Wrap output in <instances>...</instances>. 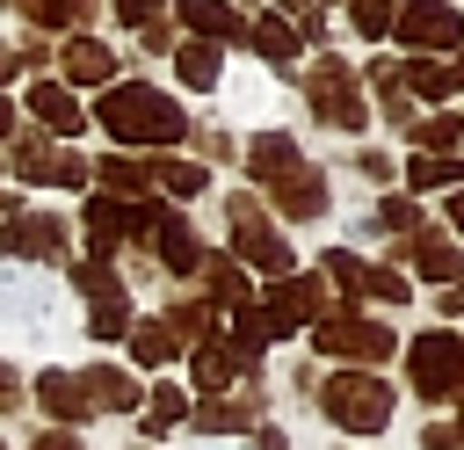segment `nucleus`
<instances>
[{"label": "nucleus", "mask_w": 464, "mask_h": 450, "mask_svg": "<svg viewBox=\"0 0 464 450\" xmlns=\"http://www.w3.org/2000/svg\"><path fill=\"white\" fill-rule=\"evenodd\" d=\"M102 131H116L123 145H174L188 123H181V109H174L160 87L130 80V87H109V94H102Z\"/></svg>", "instance_id": "1"}, {"label": "nucleus", "mask_w": 464, "mask_h": 450, "mask_svg": "<svg viewBox=\"0 0 464 450\" xmlns=\"http://www.w3.org/2000/svg\"><path fill=\"white\" fill-rule=\"evenodd\" d=\"M319 406H326L334 428H348V435H377V428L392 421V385H384L377 370H334V377L319 385Z\"/></svg>", "instance_id": "2"}, {"label": "nucleus", "mask_w": 464, "mask_h": 450, "mask_svg": "<svg viewBox=\"0 0 464 450\" xmlns=\"http://www.w3.org/2000/svg\"><path fill=\"white\" fill-rule=\"evenodd\" d=\"M225 218H232V254L246 261V269H261L268 283H283V276H297V254H290V240L261 218V203L239 189L232 203H225Z\"/></svg>", "instance_id": "3"}, {"label": "nucleus", "mask_w": 464, "mask_h": 450, "mask_svg": "<svg viewBox=\"0 0 464 450\" xmlns=\"http://www.w3.org/2000/svg\"><path fill=\"white\" fill-rule=\"evenodd\" d=\"M312 348L348 363V370H370V363H384L399 348V334L384 319H362V312H326V319H312Z\"/></svg>", "instance_id": "4"}, {"label": "nucleus", "mask_w": 464, "mask_h": 450, "mask_svg": "<svg viewBox=\"0 0 464 450\" xmlns=\"http://www.w3.org/2000/svg\"><path fill=\"white\" fill-rule=\"evenodd\" d=\"M406 377L420 399H464V341L457 334H413L406 341Z\"/></svg>", "instance_id": "5"}, {"label": "nucleus", "mask_w": 464, "mask_h": 450, "mask_svg": "<svg viewBox=\"0 0 464 450\" xmlns=\"http://www.w3.org/2000/svg\"><path fill=\"white\" fill-rule=\"evenodd\" d=\"M254 319H261L268 341H283V334L326 319V290H319V276H283V283H268V298L254 305Z\"/></svg>", "instance_id": "6"}, {"label": "nucleus", "mask_w": 464, "mask_h": 450, "mask_svg": "<svg viewBox=\"0 0 464 450\" xmlns=\"http://www.w3.org/2000/svg\"><path fill=\"white\" fill-rule=\"evenodd\" d=\"M392 36H406L420 58H435V51H457V36H464V15H457L450 0H399V15H392Z\"/></svg>", "instance_id": "7"}, {"label": "nucleus", "mask_w": 464, "mask_h": 450, "mask_svg": "<svg viewBox=\"0 0 464 450\" xmlns=\"http://www.w3.org/2000/svg\"><path fill=\"white\" fill-rule=\"evenodd\" d=\"M0 254H14V261H58L65 254V218H51V210L0 218Z\"/></svg>", "instance_id": "8"}, {"label": "nucleus", "mask_w": 464, "mask_h": 450, "mask_svg": "<svg viewBox=\"0 0 464 450\" xmlns=\"http://www.w3.org/2000/svg\"><path fill=\"white\" fill-rule=\"evenodd\" d=\"M312 109L334 123V131H362V102H355V73L341 58L319 51V73H312Z\"/></svg>", "instance_id": "9"}, {"label": "nucleus", "mask_w": 464, "mask_h": 450, "mask_svg": "<svg viewBox=\"0 0 464 450\" xmlns=\"http://www.w3.org/2000/svg\"><path fill=\"white\" fill-rule=\"evenodd\" d=\"M188 377H196V392L203 399H218V392H232V385H246V377H261V363H246L239 348H225V341H196L188 348Z\"/></svg>", "instance_id": "10"}, {"label": "nucleus", "mask_w": 464, "mask_h": 450, "mask_svg": "<svg viewBox=\"0 0 464 450\" xmlns=\"http://www.w3.org/2000/svg\"><path fill=\"white\" fill-rule=\"evenodd\" d=\"M14 174H22V181L80 189V181H87V160H80V152H65V145H51V138H22V145H14Z\"/></svg>", "instance_id": "11"}, {"label": "nucleus", "mask_w": 464, "mask_h": 450, "mask_svg": "<svg viewBox=\"0 0 464 450\" xmlns=\"http://www.w3.org/2000/svg\"><path fill=\"white\" fill-rule=\"evenodd\" d=\"M326 276H334L348 298H384V305H406V276L370 269V261H362V254H348V247H334V254H326Z\"/></svg>", "instance_id": "12"}, {"label": "nucleus", "mask_w": 464, "mask_h": 450, "mask_svg": "<svg viewBox=\"0 0 464 450\" xmlns=\"http://www.w3.org/2000/svg\"><path fill=\"white\" fill-rule=\"evenodd\" d=\"M36 406H44L51 421H65V428H80V421L94 414V399H87V385H80L72 370H44V377H36Z\"/></svg>", "instance_id": "13"}, {"label": "nucleus", "mask_w": 464, "mask_h": 450, "mask_svg": "<svg viewBox=\"0 0 464 450\" xmlns=\"http://www.w3.org/2000/svg\"><path fill=\"white\" fill-rule=\"evenodd\" d=\"M268 196H276L283 218H319L326 210V174L319 167H290L283 181H268Z\"/></svg>", "instance_id": "14"}, {"label": "nucleus", "mask_w": 464, "mask_h": 450, "mask_svg": "<svg viewBox=\"0 0 464 450\" xmlns=\"http://www.w3.org/2000/svg\"><path fill=\"white\" fill-rule=\"evenodd\" d=\"M246 421H261L254 377H246L239 392H218V399H203V406H196V428H210V435H232V428H246Z\"/></svg>", "instance_id": "15"}, {"label": "nucleus", "mask_w": 464, "mask_h": 450, "mask_svg": "<svg viewBox=\"0 0 464 450\" xmlns=\"http://www.w3.org/2000/svg\"><path fill=\"white\" fill-rule=\"evenodd\" d=\"M152 240H160V261H167L174 276H196V269H203V240L188 232V218H181V210H167V218L152 225Z\"/></svg>", "instance_id": "16"}, {"label": "nucleus", "mask_w": 464, "mask_h": 450, "mask_svg": "<svg viewBox=\"0 0 464 450\" xmlns=\"http://www.w3.org/2000/svg\"><path fill=\"white\" fill-rule=\"evenodd\" d=\"M413 269L428 276V283H464V247H450L442 232H413Z\"/></svg>", "instance_id": "17"}, {"label": "nucleus", "mask_w": 464, "mask_h": 450, "mask_svg": "<svg viewBox=\"0 0 464 450\" xmlns=\"http://www.w3.org/2000/svg\"><path fill=\"white\" fill-rule=\"evenodd\" d=\"M80 385H87V399H94V406H109V414H130V406L145 399V392H138V377H130V370H116V363H87V377H80Z\"/></svg>", "instance_id": "18"}, {"label": "nucleus", "mask_w": 464, "mask_h": 450, "mask_svg": "<svg viewBox=\"0 0 464 450\" xmlns=\"http://www.w3.org/2000/svg\"><path fill=\"white\" fill-rule=\"evenodd\" d=\"M29 116L51 123V138H72V131H80V102H72L58 80H36V87H29Z\"/></svg>", "instance_id": "19"}, {"label": "nucleus", "mask_w": 464, "mask_h": 450, "mask_svg": "<svg viewBox=\"0 0 464 450\" xmlns=\"http://www.w3.org/2000/svg\"><path fill=\"white\" fill-rule=\"evenodd\" d=\"M174 15H181L196 36H210V44H225V36H246V29H239V15H232V0H174Z\"/></svg>", "instance_id": "20"}, {"label": "nucleus", "mask_w": 464, "mask_h": 450, "mask_svg": "<svg viewBox=\"0 0 464 450\" xmlns=\"http://www.w3.org/2000/svg\"><path fill=\"white\" fill-rule=\"evenodd\" d=\"M123 341H130V356H138V363H152V370L181 356V341H174V327H167V319H130V334H123Z\"/></svg>", "instance_id": "21"}, {"label": "nucleus", "mask_w": 464, "mask_h": 450, "mask_svg": "<svg viewBox=\"0 0 464 450\" xmlns=\"http://www.w3.org/2000/svg\"><path fill=\"white\" fill-rule=\"evenodd\" d=\"M58 58H65V80H80V87H102V80L116 73V58H109L102 44H87V36H72Z\"/></svg>", "instance_id": "22"}, {"label": "nucleus", "mask_w": 464, "mask_h": 450, "mask_svg": "<svg viewBox=\"0 0 464 450\" xmlns=\"http://www.w3.org/2000/svg\"><path fill=\"white\" fill-rule=\"evenodd\" d=\"M87 174L102 181V196H123V203H138V196L152 189V181H145V167H138V160H123V152H116V160H94Z\"/></svg>", "instance_id": "23"}, {"label": "nucleus", "mask_w": 464, "mask_h": 450, "mask_svg": "<svg viewBox=\"0 0 464 450\" xmlns=\"http://www.w3.org/2000/svg\"><path fill=\"white\" fill-rule=\"evenodd\" d=\"M196 276H203V290H210L218 305H232V312L246 305V269H239V261H225V254H203V269H196Z\"/></svg>", "instance_id": "24"}, {"label": "nucleus", "mask_w": 464, "mask_h": 450, "mask_svg": "<svg viewBox=\"0 0 464 450\" xmlns=\"http://www.w3.org/2000/svg\"><path fill=\"white\" fill-rule=\"evenodd\" d=\"M399 87H406V94H420V102H442V94L457 87V65H435V58H413V65H399Z\"/></svg>", "instance_id": "25"}, {"label": "nucleus", "mask_w": 464, "mask_h": 450, "mask_svg": "<svg viewBox=\"0 0 464 450\" xmlns=\"http://www.w3.org/2000/svg\"><path fill=\"white\" fill-rule=\"evenodd\" d=\"M145 181L167 189V196H203V189H210V174L188 167V160H145Z\"/></svg>", "instance_id": "26"}, {"label": "nucleus", "mask_w": 464, "mask_h": 450, "mask_svg": "<svg viewBox=\"0 0 464 450\" xmlns=\"http://www.w3.org/2000/svg\"><path fill=\"white\" fill-rule=\"evenodd\" d=\"M174 421H188V392L181 385H152L145 392V435H167Z\"/></svg>", "instance_id": "27"}, {"label": "nucleus", "mask_w": 464, "mask_h": 450, "mask_svg": "<svg viewBox=\"0 0 464 450\" xmlns=\"http://www.w3.org/2000/svg\"><path fill=\"white\" fill-rule=\"evenodd\" d=\"M246 44H254L261 58H276V65H290V58H297V29H290V22H276V15H261V22L246 29Z\"/></svg>", "instance_id": "28"}, {"label": "nucleus", "mask_w": 464, "mask_h": 450, "mask_svg": "<svg viewBox=\"0 0 464 450\" xmlns=\"http://www.w3.org/2000/svg\"><path fill=\"white\" fill-rule=\"evenodd\" d=\"M72 290H80L87 305H116V298H123V283H116V269H109V261H94V254H87V261L72 269Z\"/></svg>", "instance_id": "29"}, {"label": "nucleus", "mask_w": 464, "mask_h": 450, "mask_svg": "<svg viewBox=\"0 0 464 450\" xmlns=\"http://www.w3.org/2000/svg\"><path fill=\"white\" fill-rule=\"evenodd\" d=\"M406 181H413V189H464V160H450V152H420V160L406 167Z\"/></svg>", "instance_id": "30"}, {"label": "nucleus", "mask_w": 464, "mask_h": 450, "mask_svg": "<svg viewBox=\"0 0 464 450\" xmlns=\"http://www.w3.org/2000/svg\"><path fill=\"white\" fill-rule=\"evenodd\" d=\"M174 65H181V80H188V87H218V44H181V51H174Z\"/></svg>", "instance_id": "31"}, {"label": "nucleus", "mask_w": 464, "mask_h": 450, "mask_svg": "<svg viewBox=\"0 0 464 450\" xmlns=\"http://www.w3.org/2000/svg\"><path fill=\"white\" fill-rule=\"evenodd\" d=\"M420 152H450L457 138H464V116H450V109H435V116H420Z\"/></svg>", "instance_id": "32"}, {"label": "nucleus", "mask_w": 464, "mask_h": 450, "mask_svg": "<svg viewBox=\"0 0 464 450\" xmlns=\"http://www.w3.org/2000/svg\"><path fill=\"white\" fill-rule=\"evenodd\" d=\"M87 334H94V341H123V334H130V298L94 305V312H87Z\"/></svg>", "instance_id": "33"}, {"label": "nucleus", "mask_w": 464, "mask_h": 450, "mask_svg": "<svg viewBox=\"0 0 464 450\" xmlns=\"http://www.w3.org/2000/svg\"><path fill=\"white\" fill-rule=\"evenodd\" d=\"M94 0H22V15L29 22H44V29H65V22H80Z\"/></svg>", "instance_id": "34"}, {"label": "nucleus", "mask_w": 464, "mask_h": 450, "mask_svg": "<svg viewBox=\"0 0 464 450\" xmlns=\"http://www.w3.org/2000/svg\"><path fill=\"white\" fill-rule=\"evenodd\" d=\"M348 7H355V29H362V36H384L392 15H399V0H348Z\"/></svg>", "instance_id": "35"}, {"label": "nucleus", "mask_w": 464, "mask_h": 450, "mask_svg": "<svg viewBox=\"0 0 464 450\" xmlns=\"http://www.w3.org/2000/svg\"><path fill=\"white\" fill-rule=\"evenodd\" d=\"M377 225H384V232H413V225H420V210H413L406 196H392V203H377Z\"/></svg>", "instance_id": "36"}, {"label": "nucleus", "mask_w": 464, "mask_h": 450, "mask_svg": "<svg viewBox=\"0 0 464 450\" xmlns=\"http://www.w3.org/2000/svg\"><path fill=\"white\" fill-rule=\"evenodd\" d=\"M420 443H428V450H464V414H457V421H428Z\"/></svg>", "instance_id": "37"}, {"label": "nucleus", "mask_w": 464, "mask_h": 450, "mask_svg": "<svg viewBox=\"0 0 464 450\" xmlns=\"http://www.w3.org/2000/svg\"><path fill=\"white\" fill-rule=\"evenodd\" d=\"M160 7H167V0H116V15H123L130 29H145V22H160Z\"/></svg>", "instance_id": "38"}, {"label": "nucleus", "mask_w": 464, "mask_h": 450, "mask_svg": "<svg viewBox=\"0 0 464 450\" xmlns=\"http://www.w3.org/2000/svg\"><path fill=\"white\" fill-rule=\"evenodd\" d=\"M29 450H80V435H72V428H51V435H36Z\"/></svg>", "instance_id": "39"}, {"label": "nucleus", "mask_w": 464, "mask_h": 450, "mask_svg": "<svg viewBox=\"0 0 464 450\" xmlns=\"http://www.w3.org/2000/svg\"><path fill=\"white\" fill-rule=\"evenodd\" d=\"M138 36H145V51H167V44H174V29H167V22H145Z\"/></svg>", "instance_id": "40"}, {"label": "nucleus", "mask_w": 464, "mask_h": 450, "mask_svg": "<svg viewBox=\"0 0 464 450\" xmlns=\"http://www.w3.org/2000/svg\"><path fill=\"white\" fill-rule=\"evenodd\" d=\"M355 167H362L370 181H384V174H392V160H384V152H355Z\"/></svg>", "instance_id": "41"}, {"label": "nucleus", "mask_w": 464, "mask_h": 450, "mask_svg": "<svg viewBox=\"0 0 464 450\" xmlns=\"http://www.w3.org/2000/svg\"><path fill=\"white\" fill-rule=\"evenodd\" d=\"M254 450H290V443H283V428H254Z\"/></svg>", "instance_id": "42"}, {"label": "nucleus", "mask_w": 464, "mask_h": 450, "mask_svg": "<svg viewBox=\"0 0 464 450\" xmlns=\"http://www.w3.org/2000/svg\"><path fill=\"white\" fill-rule=\"evenodd\" d=\"M14 392H22V377H14L7 363H0V406H14Z\"/></svg>", "instance_id": "43"}, {"label": "nucleus", "mask_w": 464, "mask_h": 450, "mask_svg": "<svg viewBox=\"0 0 464 450\" xmlns=\"http://www.w3.org/2000/svg\"><path fill=\"white\" fill-rule=\"evenodd\" d=\"M14 65H22V51H7V44H0V80H7Z\"/></svg>", "instance_id": "44"}, {"label": "nucleus", "mask_w": 464, "mask_h": 450, "mask_svg": "<svg viewBox=\"0 0 464 450\" xmlns=\"http://www.w3.org/2000/svg\"><path fill=\"white\" fill-rule=\"evenodd\" d=\"M450 225H457V232H464V189H457V196H450Z\"/></svg>", "instance_id": "45"}, {"label": "nucleus", "mask_w": 464, "mask_h": 450, "mask_svg": "<svg viewBox=\"0 0 464 450\" xmlns=\"http://www.w3.org/2000/svg\"><path fill=\"white\" fill-rule=\"evenodd\" d=\"M7 123H14V109H7V102H0V138H7Z\"/></svg>", "instance_id": "46"}]
</instances>
